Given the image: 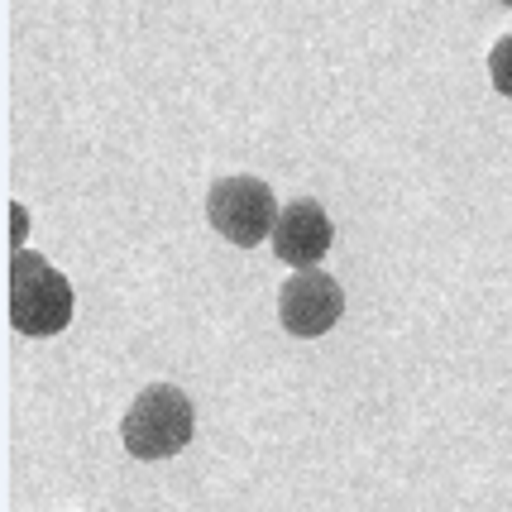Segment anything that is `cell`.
I'll use <instances>...</instances> for the list:
<instances>
[{
    "label": "cell",
    "instance_id": "7a4b0ae2",
    "mask_svg": "<svg viewBox=\"0 0 512 512\" xmlns=\"http://www.w3.org/2000/svg\"><path fill=\"white\" fill-rule=\"evenodd\" d=\"M197 431V412L192 398L178 383H149L139 398L130 402L125 422H120V441L134 460H173Z\"/></svg>",
    "mask_w": 512,
    "mask_h": 512
},
{
    "label": "cell",
    "instance_id": "277c9868",
    "mask_svg": "<svg viewBox=\"0 0 512 512\" xmlns=\"http://www.w3.org/2000/svg\"><path fill=\"white\" fill-rule=\"evenodd\" d=\"M340 312H345V292L326 268H297L278 292V321L297 340L326 335L340 321Z\"/></svg>",
    "mask_w": 512,
    "mask_h": 512
},
{
    "label": "cell",
    "instance_id": "6da1fadb",
    "mask_svg": "<svg viewBox=\"0 0 512 512\" xmlns=\"http://www.w3.org/2000/svg\"><path fill=\"white\" fill-rule=\"evenodd\" d=\"M5 316L20 335H58L72 321V283L34 249H10Z\"/></svg>",
    "mask_w": 512,
    "mask_h": 512
},
{
    "label": "cell",
    "instance_id": "52a82bcc",
    "mask_svg": "<svg viewBox=\"0 0 512 512\" xmlns=\"http://www.w3.org/2000/svg\"><path fill=\"white\" fill-rule=\"evenodd\" d=\"M498 5H512V0H498Z\"/></svg>",
    "mask_w": 512,
    "mask_h": 512
},
{
    "label": "cell",
    "instance_id": "3957f363",
    "mask_svg": "<svg viewBox=\"0 0 512 512\" xmlns=\"http://www.w3.org/2000/svg\"><path fill=\"white\" fill-rule=\"evenodd\" d=\"M278 216H283V206H278V197H273V187L264 178L235 173V178L211 182V192H206V221H211V230L240 249L273 240Z\"/></svg>",
    "mask_w": 512,
    "mask_h": 512
},
{
    "label": "cell",
    "instance_id": "8992f818",
    "mask_svg": "<svg viewBox=\"0 0 512 512\" xmlns=\"http://www.w3.org/2000/svg\"><path fill=\"white\" fill-rule=\"evenodd\" d=\"M489 77H493V87H498L512 101V34H503V39L493 44V53H489Z\"/></svg>",
    "mask_w": 512,
    "mask_h": 512
},
{
    "label": "cell",
    "instance_id": "5b68a950",
    "mask_svg": "<svg viewBox=\"0 0 512 512\" xmlns=\"http://www.w3.org/2000/svg\"><path fill=\"white\" fill-rule=\"evenodd\" d=\"M335 245V225L326 206L312 197H297L283 206V216L273 225V254L297 273V268H316Z\"/></svg>",
    "mask_w": 512,
    "mask_h": 512
}]
</instances>
